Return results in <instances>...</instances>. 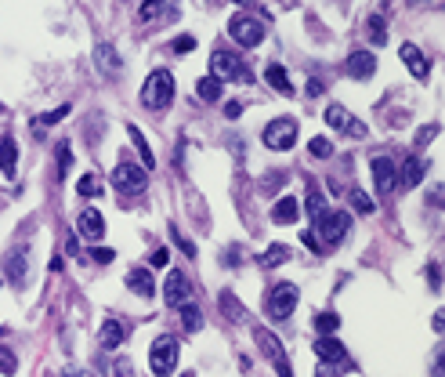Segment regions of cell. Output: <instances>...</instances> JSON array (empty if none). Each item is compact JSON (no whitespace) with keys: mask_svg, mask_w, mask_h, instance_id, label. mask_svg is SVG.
Listing matches in <instances>:
<instances>
[{"mask_svg":"<svg viewBox=\"0 0 445 377\" xmlns=\"http://www.w3.org/2000/svg\"><path fill=\"white\" fill-rule=\"evenodd\" d=\"M94 66L105 73V77H120V69H123L120 51H116L112 44H98V47H94Z\"/></svg>","mask_w":445,"mask_h":377,"instance_id":"14","label":"cell"},{"mask_svg":"<svg viewBox=\"0 0 445 377\" xmlns=\"http://www.w3.org/2000/svg\"><path fill=\"white\" fill-rule=\"evenodd\" d=\"M181 377H196V374H181Z\"/></svg>","mask_w":445,"mask_h":377,"instance_id":"51","label":"cell"},{"mask_svg":"<svg viewBox=\"0 0 445 377\" xmlns=\"http://www.w3.org/2000/svg\"><path fill=\"white\" fill-rule=\"evenodd\" d=\"M188 297H192V287H188L185 272L174 269L167 276V283H163V301H167L170 308H181V305H188Z\"/></svg>","mask_w":445,"mask_h":377,"instance_id":"11","label":"cell"},{"mask_svg":"<svg viewBox=\"0 0 445 377\" xmlns=\"http://www.w3.org/2000/svg\"><path fill=\"white\" fill-rule=\"evenodd\" d=\"M112 258H116V254H112V250H109V247H101V250L94 247V250H91V261H98V265H109V261H112Z\"/></svg>","mask_w":445,"mask_h":377,"instance_id":"40","label":"cell"},{"mask_svg":"<svg viewBox=\"0 0 445 377\" xmlns=\"http://www.w3.org/2000/svg\"><path fill=\"white\" fill-rule=\"evenodd\" d=\"M351 207L359 210V215H373V199L366 196V193H359V188L351 193Z\"/></svg>","mask_w":445,"mask_h":377,"instance_id":"36","label":"cell"},{"mask_svg":"<svg viewBox=\"0 0 445 377\" xmlns=\"http://www.w3.org/2000/svg\"><path fill=\"white\" fill-rule=\"evenodd\" d=\"M8 276H11V287H25V276H29V250L15 247L8 258Z\"/></svg>","mask_w":445,"mask_h":377,"instance_id":"16","label":"cell"},{"mask_svg":"<svg viewBox=\"0 0 445 377\" xmlns=\"http://www.w3.org/2000/svg\"><path fill=\"white\" fill-rule=\"evenodd\" d=\"M315 356H319L322 363H344L348 352H344V345H340L333 334H329V337H319V341H315Z\"/></svg>","mask_w":445,"mask_h":377,"instance_id":"17","label":"cell"},{"mask_svg":"<svg viewBox=\"0 0 445 377\" xmlns=\"http://www.w3.org/2000/svg\"><path fill=\"white\" fill-rule=\"evenodd\" d=\"M66 377H91V374H87V370H69Z\"/></svg>","mask_w":445,"mask_h":377,"instance_id":"50","label":"cell"},{"mask_svg":"<svg viewBox=\"0 0 445 377\" xmlns=\"http://www.w3.org/2000/svg\"><path fill=\"white\" fill-rule=\"evenodd\" d=\"M127 134H131V142H134V149H138V153H142V167L149 171V167H156V156H152V149H149V142H145V134L142 131H138V123H127Z\"/></svg>","mask_w":445,"mask_h":377,"instance_id":"23","label":"cell"},{"mask_svg":"<svg viewBox=\"0 0 445 377\" xmlns=\"http://www.w3.org/2000/svg\"><path fill=\"white\" fill-rule=\"evenodd\" d=\"M174 102V77H170V69H156V73H149V80L142 87V106L145 109H170Z\"/></svg>","mask_w":445,"mask_h":377,"instance_id":"1","label":"cell"},{"mask_svg":"<svg viewBox=\"0 0 445 377\" xmlns=\"http://www.w3.org/2000/svg\"><path fill=\"white\" fill-rule=\"evenodd\" d=\"M283 261H290V247H286V243H272V247L261 254V265H268V269H279Z\"/></svg>","mask_w":445,"mask_h":377,"instance_id":"26","label":"cell"},{"mask_svg":"<svg viewBox=\"0 0 445 377\" xmlns=\"http://www.w3.org/2000/svg\"><path fill=\"white\" fill-rule=\"evenodd\" d=\"M348 229H351V218L344 215V210H326V215L315 218V229H312V232H319L315 240H319L322 250H333V247H340V240L348 236Z\"/></svg>","mask_w":445,"mask_h":377,"instance_id":"2","label":"cell"},{"mask_svg":"<svg viewBox=\"0 0 445 377\" xmlns=\"http://www.w3.org/2000/svg\"><path fill=\"white\" fill-rule=\"evenodd\" d=\"M221 312H225L232 323H243V319H246V308H239V301H236L232 294H221Z\"/></svg>","mask_w":445,"mask_h":377,"instance_id":"28","label":"cell"},{"mask_svg":"<svg viewBox=\"0 0 445 377\" xmlns=\"http://www.w3.org/2000/svg\"><path fill=\"white\" fill-rule=\"evenodd\" d=\"M344 134H351V138H362V134H366V123H362V120H348Z\"/></svg>","mask_w":445,"mask_h":377,"instance_id":"41","label":"cell"},{"mask_svg":"<svg viewBox=\"0 0 445 377\" xmlns=\"http://www.w3.org/2000/svg\"><path fill=\"white\" fill-rule=\"evenodd\" d=\"M301 218V204L294 196H283V199H275V207H272V221L275 225H294Z\"/></svg>","mask_w":445,"mask_h":377,"instance_id":"18","label":"cell"},{"mask_svg":"<svg viewBox=\"0 0 445 377\" xmlns=\"http://www.w3.org/2000/svg\"><path fill=\"white\" fill-rule=\"evenodd\" d=\"M127 291H134L138 297H152V294H156V283H152L149 269H131V272H127Z\"/></svg>","mask_w":445,"mask_h":377,"instance_id":"19","label":"cell"},{"mask_svg":"<svg viewBox=\"0 0 445 377\" xmlns=\"http://www.w3.org/2000/svg\"><path fill=\"white\" fill-rule=\"evenodd\" d=\"M308 149H312V156H319V160L333 153V145H329L326 138H312V145H308Z\"/></svg>","mask_w":445,"mask_h":377,"instance_id":"38","label":"cell"},{"mask_svg":"<svg viewBox=\"0 0 445 377\" xmlns=\"http://www.w3.org/2000/svg\"><path fill=\"white\" fill-rule=\"evenodd\" d=\"M294 308H297L294 283H275L272 291L264 294V316H268V319H286Z\"/></svg>","mask_w":445,"mask_h":377,"instance_id":"6","label":"cell"},{"mask_svg":"<svg viewBox=\"0 0 445 377\" xmlns=\"http://www.w3.org/2000/svg\"><path fill=\"white\" fill-rule=\"evenodd\" d=\"M370 167H373L377 193H380V196H391V193H395V188H398V167H395V160H391V156H373Z\"/></svg>","mask_w":445,"mask_h":377,"instance_id":"10","label":"cell"},{"mask_svg":"<svg viewBox=\"0 0 445 377\" xmlns=\"http://www.w3.org/2000/svg\"><path fill=\"white\" fill-rule=\"evenodd\" d=\"M294 142H297V120L294 117H279V120H272L268 127H264V145L275 149V153L294 149Z\"/></svg>","mask_w":445,"mask_h":377,"instance_id":"8","label":"cell"},{"mask_svg":"<svg viewBox=\"0 0 445 377\" xmlns=\"http://www.w3.org/2000/svg\"><path fill=\"white\" fill-rule=\"evenodd\" d=\"M427 280H431V287L438 291V265H427Z\"/></svg>","mask_w":445,"mask_h":377,"instance_id":"47","label":"cell"},{"mask_svg":"<svg viewBox=\"0 0 445 377\" xmlns=\"http://www.w3.org/2000/svg\"><path fill=\"white\" fill-rule=\"evenodd\" d=\"M210 77L214 80H243V84H250L253 80V73L243 66V58H236V55H228V51H214L210 55Z\"/></svg>","mask_w":445,"mask_h":377,"instance_id":"5","label":"cell"},{"mask_svg":"<svg viewBox=\"0 0 445 377\" xmlns=\"http://www.w3.org/2000/svg\"><path fill=\"white\" fill-rule=\"evenodd\" d=\"M304 207H308L312 218H319V215H326V196L319 193V188H312V193H308V204H304Z\"/></svg>","mask_w":445,"mask_h":377,"instance_id":"33","label":"cell"},{"mask_svg":"<svg viewBox=\"0 0 445 377\" xmlns=\"http://www.w3.org/2000/svg\"><path fill=\"white\" fill-rule=\"evenodd\" d=\"M76 193H80L84 199H91V196H101V182L94 178V174H84V178L76 182Z\"/></svg>","mask_w":445,"mask_h":377,"instance_id":"32","label":"cell"},{"mask_svg":"<svg viewBox=\"0 0 445 377\" xmlns=\"http://www.w3.org/2000/svg\"><path fill=\"white\" fill-rule=\"evenodd\" d=\"M167 258H170V250H167V247H160L156 254H152V265H156V269H163V265H167Z\"/></svg>","mask_w":445,"mask_h":377,"instance_id":"44","label":"cell"},{"mask_svg":"<svg viewBox=\"0 0 445 377\" xmlns=\"http://www.w3.org/2000/svg\"><path fill=\"white\" fill-rule=\"evenodd\" d=\"M253 341H257L261 356L272 363L279 377H294V370H290V359H286V348H283V341H279L268 326H257V330H253Z\"/></svg>","mask_w":445,"mask_h":377,"instance_id":"3","label":"cell"},{"mask_svg":"<svg viewBox=\"0 0 445 377\" xmlns=\"http://www.w3.org/2000/svg\"><path fill=\"white\" fill-rule=\"evenodd\" d=\"M69 167H73V149L69 142H58V178H66Z\"/></svg>","mask_w":445,"mask_h":377,"instance_id":"34","label":"cell"},{"mask_svg":"<svg viewBox=\"0 0 445 377\" xmlns=\"http://www.w3.org/2000/svg\"><path fill=\"white\" fill-rule=\"evenodd\" d=\"M181 326H185L188 334L203 330V312H199L196 305H181Z\"/></svg>","mask_w":445,"mask_h":377,"instance_id":"27","label":"cell"},{"mask_svg":"<svg viewBox=\"0 0 445 377\" xmlns=\"http://www.w3.org/2000/svg\"><path fill=\"white\" fill-rule=\"evenodd\" d=\"M431 326H435V330H442V326H445V312H435V323H431Z\"/></svg>","mask_w":445,"mask_h":377,"instance_id":"49","label":"cell"},{"mask_svg":"<svg viewBox=\"0 0 445 377\" xmlns=\"http://www.w3.org/2000/svg\"><path fill=\"white\" fill-rule=\"evenodd\" d=\"M177 337H170V334H163V337H156L152 341V348H149V367H152V374L156 377H170L174 374V367H177Z\"/></svg>","mask_w":445,"mask_h":377,"instance_id":"4","label":"cell"},{"mask_svg":"<svg viewBox=\"0 0 445 377\" xmlns=\"http://www.w3.org/2000/svg\"><path fill=\"white\" fill-rule=\"evenodd\" d=\"M98 341H101V348H120V345H123V326H120V319H105V323H101Z\"/></svg>","mask_w":445,"mask_h":377,"instance_id":"21","label":"cell"},{"mask_svg":"<svg viewBox=\"0 0 445 377\" xmlns=\"http://www.w3.org/2000/svg\"><path fill=\"white\" fill-rule=\"evenodd\" d=\"M228 36H232L239 47H257L264 40V26L257 19H250V15H232V22H228Z\"/></svg>","mask_w":445,"mask_h":377,"instance_id":"9","label":"cell"},{"mask_svg":"<svg viewBox=\"0 0 445 377\" xmlns=\"http://www.w3.org/2000/svg\"><path fill=\"white\" fill-rule=\"evenodd\" d=\"M322 120L329 123V127H337V131H344V127H348V120H351V112H348L344 106H337V102H329V106H326V112H322Z\"/></svg>","mask_w":445,"mask_h":377,"instance_id":"25","label":"cell"},{"mask_svg":"<svg viewBox=\"0 0 445 377\" xmlns=\"http://www.w3.org/2000/svg\"><path fill=\"white\" fill-rule=\"evenodd\" d=\"M116 377H134V367H131V359H116Z\"/></svg>","mask_w":445,"mask_h":377,"instance_id":"42","label":"cell"},{"mask_svg":"<svg viewBox=\"0 0 445 377\" xmlns=\"http://www.w3.org/2000/svg\"><path fill=\"white\" fill-rule=\"evenodd\" d=\"M301 240H304V243H308L312 250H322V247H319V240H315V232H304V236H301Z\"/></svg>","mask_w":445,"mask_h":377,"instance_id":"46","label":"cell"},{"mask_svg":"<svg viewBox=\"0 0 445 377\" xmlns=\"http://www.w3.org/2000/svg\"><path fill=\"white\" fill-rule=\"evenodd\" d=\"M264 80H268V87H275L279 95L294 98V84H290V77H286V69L279 66V62H272V66L264 69Z\"/></svg>","mask_w":445,"mask_h":377,"instance_id":"20","label":"cell"},{"mask_svg":"<svg viewBox=\"0 0 445 377\" xmlns=\"http://www.w3.org/2000/svg\"><path fill=\"white\" fill-rule=\"evenodd\" d=\"M366 29H370V40L380 47V44H387V22L380 19V15H373L370 22H366Z\"/></svg>","mask_w":445,"mask_h":377,"instance_id":"30","label":"cell"},{"mask_svg":"<svg viewBox=\"0 0 445 377\" xmlns=\"http://www.w3.org/2000/svg\"><path fill=\"white\" fill-rule=\"evenodd\" d=\"M225 112H228V117H232V120H236V117H239V112H243V106H239V102H228V106H225Z\"/></svg>","mask_w":445,"mask_h":377,"instance_id":"48","label":"cell"},{"mask_svg":"<svg viewBox=\"0 0 445 377\" xmlns=\"http://www.w3.org/2000/svg\"><path fill=\"white\" fill-rule=\"evenodd\" d=\"M402 62H405V69L413 73L416 80H427V73H431V62L424 58V51L416 44H402Z\"/></svg>","mask_w":445,"mask_h":377,"instance_id":"15","label":"cell"},{"mask_svg":"<svg viewBox=\"0 0 445 377\" xmlns=\"http://www.w3.org/2000/svg\"><path fill=\"white\" fill-rule=\"evenodd\" d=\"M435 134H438V123H427V127H420V131H416V145H427Z\"/></svg>","mask_w":445,"mask_h":377,"instance_id":"39","label":"cell"},{"mask_svg":"<svg viewBox=\"0 0 445 377\" xmlns=\"http://www.w3.org/2000/svg\"><path fill=\"white\" fill-rule=\"evenodd\" d=\"M15 167H18V145L11 138H0V171L15 174Z\"/></svg>","mask_w":445,"mask_h":377,"instance_id":"24","label":"cell"},{"mask_svg":"<svg viewBox=\"0 0 445 377\" xmlns=\"http://www.w3.org/2000/svg\"><path fill=\"white\" fill-rule=\"evenodd\" d=\"M196 91H199L203 102H218V98H221V84L214 80V77H207V80H199V84H196Z\"/></svg>","mask_w":445,"mask_h":377,"instance_id":"31","label":"cell"},{"mask_svg":"<svg viewBox=\"0 0 445 377\" xmlns=\"http://www.w3.org/2000/svg\"><path fill=\"white\" fill-rule=\"evenodd\" d=\"M76 229H80V236L84 240H101V236H105V218L98 215L94 207H87V210H80V218H76Z\"/></svg>","mask_w":445,"mask_h":377,"instance_id":"12","label":"cell"},{"mask_svg":"<svg viewBox=\"0 0 445 377\" xmlns=\"http://www.w3.org/2000/svg\"><path fill=\"white\" fill-rule=\"evenodd\" d=\"M112 185H116L123 196H138V193H145V188H149V171L138 167V163H131V160H123L120 167L112 171Z\"/></svg>","mask_w":445,"mask_h":377,"instance_id":"7","label":"cell"},{"mask_svg":"<svg viewBox=\"0 0 445 377\" xmlns=\"http://www.w3.org/2000/svg\"><path fill=\"white\" fill-rule=\"evenodd\" d=\"M170 47H174V55H188L196 47V36H174Z\"/></svg>","mask_w":445,"mask_h":377,"instance_id":"37","label":"cell"},{"mask_svg":"<svg viewBox=\"0 0 445 377\" xmlns=\"http://www.w3.org/2000/svg\"><path fill=\"white\" fill-rule=\"evenodd\" d=\"M0 112H4V106H0Z\"/></svg>","mask_w":445,"mask_h":377,"instance_id":"52","label":"cell"},{"mask_svg":"<svg viewBox=\"0 0 445 377\" xmlns=\"http://www.w3.org/2000/svg\"><path fill=\"white\" fill-rule=\"evenodd\" d=\"M18 370V359H15V352H11L8 345H0V374H15Z\"/></svg>","mask_w":445,"mask_h":377,"instance_id":"35","label":"cell"},{"mask_svg":"<svg viewBox=\"0 0 445 377\" xmlns=\"http://www.w3.org/2000/svg\"><path fill=\"white\" fill-rule=\"evenodd\" d=\"M424 174H427V160H416V156H413V160L402 167V178H398V182H402L405 188H413V185L424 182Z\"/></svg>","mask_w":445,"mask_h":377,"instance_id":"22","label":"cell"},{"mask_svg":"<svg viewBox=\"0 0 445 377\" xmlns=\"http://www.w3.org/2000/svg\"><path fill=\"white\" fill-rule=\"evenodd\" d=\"M377 73V58H373V51H351L348 55V77H355V80H370Z\"/></svg>","mask_w":445,"mask_h":377,"instance_id":"13","label":"cell"},{"mask_svg":"<svg viewBox=\"0 0 445 377\" xmlns=\"http://www.w3.org/2000/svg\"><path fill=\"white\" fill-rule=\"evenodd\" d=\"M160 11H163L160 4H145V8H142V19H156V15H160Z\"/></svg>","mask_w":445,"mask_h":377,"instance_id":"45","label":"cell"},{"mask_svg":"<svg viewBox=\"0 0 445 377\" xmlns=\"http://www.w3.org/2000/svg\"><path fill=\"white\" fill-rule=\"evenodd\" d=\"M304 91H308L312 98H319V95L326 91V87H322V80H319V77H312V80H308V87H304Z\"/></svg>","mask_w":445,"mask_h":377,"instance_id":"43","label":"cell"},{"mask_svg":"<svg viewBox=\"0 0 445 377\" xmlns=\"http://www.w3.org/2000/svg\"><path fill=\"white\" fill-rule=\"evenodd\" d=\"M337 326H340L337 312H319V316H315V330H319V337H329Z\"/></svg>","mask_w":445,"mask_h":377,"instance_id":"29","label":"cell"}]
</instances>
